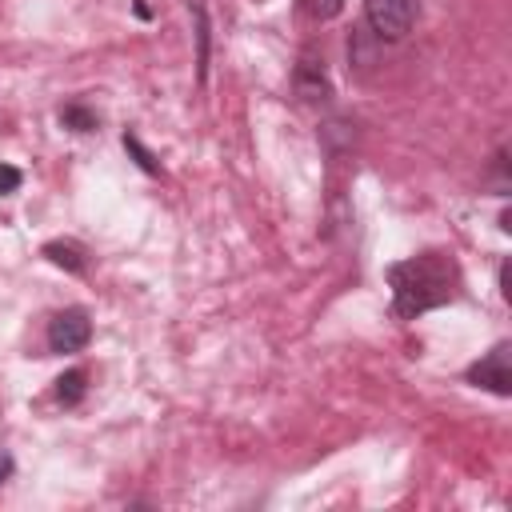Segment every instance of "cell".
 <instances>
[{
    "label": "cell",
    "mask_w": 512,
    "mask_h": 512,
    "mask_svg": "<svg viewBox=\"0 0 512 512\" xmlns=\"http://www.w3.org/2000/svg\"><path fill=\"white\" fill-rule=\"evenodd\" d=\"M84 392H88V372H84V368H68V372L56 380V400H60L64 408H76V404L84 400Z\"/></svg>",
    "instance_id": "52a82bcc"
},
{
    "label": "cell",
    "mask_w": 512,
    "mask_h": 512,
    "mask_svg": "<svg viewBox=\"0 0 512 512\" xmlns=\"http://www.w3.org/2000/svg\"><path fill=\"white\" fill-rule=\"evenodd\" d=\"M44 256L56 264V268H68V272H84V248L72 244V240H48L44 244Z\"/></svg>",
    "instance_id": "8992f818"
},
{
    "label": "cell",
    "mask_w": 512,
    "mask_h": 512,
    "mask_svg": "<svg viewBox=\"0 0 512 512\" xmlns=\"http://www.w3.org/2000/svg\"><path fill=\"white\" fill-rule=\"evenodd\" d=\"M92 340V320L84 308H64L48 320V348L52 352H80Z\"/></svg>",
    "instance_id": "277c9868"
},
{
    "label": "cell",
    "mask_w": 512,
    "mask_h": 512,
    "mask_svg": "<svg viewBox=\"0 0 512 512\" xmlns=\"http://www.w3.org/2000/svg\"><path fill=\"white\" fill-rule=\"evenodd\" d=\"M420 16V0H364V20L380 40H404Z\"/></svg>",
    "instance_id": "7a4b0ae2"
},
{
    "label": "cell",
    "mask_w": 512,
    "mask_h": 512,
    "mask_svg": "<svg viewBox=\"0 0 512 512\" xmlns=\"http://www.w3.org/2000/svg\"><path fill=\"white\" fill-rule=\"evenodd\" d=\"M20 184H24V172L12 164H0V196H12Z\"/></svg>",
    "instance_id": "8fae6325"
},
{
    "label": "cell",
    "mask_w": 512,
    "mask_h": 512,
    "mask_svg": "<svg viewBox=\"0 0 512 512\" xmlns=\"http://www.w3.org/2000/svg\"><path fill=\"white\" fill-rule=\"evenodd\" d=\"M500 296H504V300L512 296V288H508V260L500 264Z\"/></svg>",
    "instance_id": "4fadbf2b"
},
{
    "label": "cell",
    "mask_w": 512,
    "mask_h": 512,
    "mask_svg": "<svg viewBox=\"0 0 512 512\" xmlns=\"http://www.w3.org/2000/svg\"><path fill=\"white\" fill-rule=\"evenodd\" d=\"M60 124H64V128H72V132H92V128H96V112H92L88 104L72 100V104H64V108H60Z\"/></svg>",
    "instance_id": "ba28073f"
},
{
    "label": "cell",
    "mask_w": 512,
    "mask_h": 512,
    "mask_svg": "<svg viewBox=\"0 0 512 512\" xmlns=\"http://www.w3.org/2000/svg\"><path fill=\"white\" fill-rule=\"evenodd\" d=\"M508 340H500V344H492L476 364H468V384H476V388H488L492 396H512V368H508Z\"/></svg>",
    "instance_id": "3957f363"
},
{
    "label": "cell",
    "mask_w": 512,
    "mask_h": 512,
    "mask_svg": "<svg viewBox=\"0 0 512 512\" xmlns=\"http://www.w3.org/2000/svg\"><path fill=\"white\" fill-rule=\"evenodd\" d=\"M296 92L308 96V100H328L332 96L328 76H324V60H316L312 52H304L300 64H296Z\"/></svg>",
    "instance_id": "5b68a950"
},
{
    "label": "cell",
    "mask_w": 512,
    "mask_h": 512,
    "mask_svg": "<svg viewBox=\"0 0 512 512\" xmlns=\"http://www.w3.org/2000/svg\"><path fill=\"white\" fill-rule=\"evenodd\" d=\"M124 148L136 156V164H140L148 176H160V164H156V156H152V152L140 144V136H136V132H124Z\"/></svg>",
    "instance_id": "9c48e42d"
},
{
    "label": "cell",
    "mask_w": 512,
    "mask_h": 512,
    "mask_svg": "<svg viewBox=\"0 0 512 512\" xmlns=\"http://www.w3.org/2000/svg\"><path fill=\"white\" fill-rule=\"evenodd\" d=\"M388 288H392V312L400 320H416V316L456 300L460 264L452 260V252L432 248V252L388 264Z\"/></svg>",
    "instance_id": "6da1fadb"
},
{
    "label": "cell",
    "mask_w": 512,
    "mask_h": 512,
    "mask_svg": "<svg viewBox=\"0 0 512 512\" xmlns=\"http://www.w3.org/2000/svg\"><path fill=\"white\" fill-rule=\"evenodd\" d=\"M300 8H304L312 20H332V16H340L344 0H300Z\"/></svg>",
    "instance_id": "30bf717a"
},
{
    "label": "cell",
    "mask_w": 512,
    "mask_h": 512,
    "mask_svg": "<svg viewBox=\"0 0 512 512\" xmlns=\"http://www.w3.org/2000/svg\"><path fill=\"white\" fill-rule=\"evenodd\" d=\"M12 468H16V464H12V456H8V452H0V484L12 476Z\"/></svg>",
    "instance_id": "7c38bea8"
}]
</instances>
